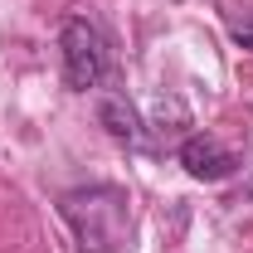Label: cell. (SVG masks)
<instances>
[{
    "label": "cell",
    "mask_w": 253,
    "mask_h": 253,
    "mask_svg": "<svg viewBox=\"0 0 253 253\" xmlns=\"http://www.w3.org/2000/svg\"><path fill=\"white\" fill-rule=\"evenodd\" d=\"M229 34L239 49H253V20H229Z\"/></svg>",
    "instance_id": "cell-5"
},
{
    "label": "cell",
    "mask_w": 253,
    "mask_h": 253,
    "mask_svg": "<svg viewBox=\"0 0 253 253\" xmlns=\"http://www.w3.org/2000/svg\"><path fill=\"white\" fill-rule=\"evenodd\" d=\"M59 59H63V83L73 93H88L112 73V44L93 20H68L59 30Z\"/></svg>",
    "instance_id": "cell-2"
},
{
    "label": "cell",
    "mask_w": 253,
    "mask_h": 253,
    "mask_svg": "<svg viewBox=\"0 0 253 253\" xmlns=\"http://www.w3.org/2000/svg\"><path fill=\"white\" fill-rule=\"evenodd\" d=\"M59 214L68 219V229H73L83 253H122L126 249V234H131L126 190H117V185L68 190L59 200Z\"/></svg>",
    "instance_id": "cell-1"
},
{
    "label": "cell",
    "mask_w": 253,
    "mask_h": 253,
    "mask_svg": "<svg viewBox=\"0 0 253 253\" xmlns=\"http://www.w3.org/2000/svg\"><path fill=\"white\" fill-rule=\"evenodd\" d=\"M180 166H185L195 180H229L234 170H239V156L229 151V146H219L214 136H205V131H195V136H185L180 141Z\"/></svg>",
    "instance_id": "cell-3"
},
{
    "label": "cell",
    "mask_w": 253,
    "mask_h": 253,
    "mask_svg": "<svg viewBox=\"0 0 253 253\" xmlns=\"http://www.w3.org/2000/svg\"><path fill=\"white\" fill-rule=\"evenodd\" d=\"M97 122L107 126L117 141H126V146H146V126H141L136 107H131L122 93H107L102 102H97Z\"/></svg>",
    "instance_id": "cell-4"
}]
</instances>
